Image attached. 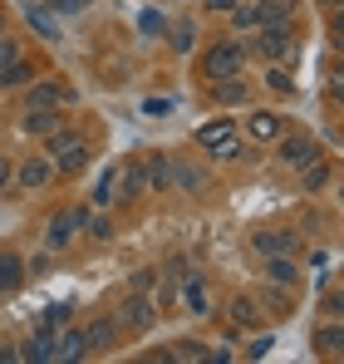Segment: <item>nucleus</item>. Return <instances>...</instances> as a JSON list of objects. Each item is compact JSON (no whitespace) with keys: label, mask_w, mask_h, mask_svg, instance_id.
I'll use <instances>...</instances> for the list:
<instances>
[{"label":"nucleus","mask_w":344,"mask_h":364,"mask_svg":"<svg viewBox=\"0 0 344 364\" xmlns=\"http://www.w3.org/2000/svg\"><path fill=\"white\" fill-rule=\"evenodd\" d=\"M197 143H202V148H207L212 158H246V148H241V138H236L231 119L202 123V128H197Z\"/></svg>","instance_id":"obj_1"},{"label":"nucleus","mask_w":344,"mask_h":364,"mask_svg":"<svg viewBox=\"0 0 344 364\" xmlns=\"http://www.w3.org/2000/svg\"><path fill=\"white\" fill-rule=\"evenodd\" d=\"M50 163H55V173H79V168L89 163V153H84V143H79L74 133L55 128V133H50Z\"/></svg>","instance_id":"obj_2"},{"label":"nucleus","mask_w":344,"mask_h":364,"mask_svg":"<svg viewBox=\"0 0 344 364\" xmlns=\"http://www.w3.org/2000/svg\"><path fill=\"white\" fill-rule=\"evenodd\" d=\"M241 60H246V50L231 45V40H222V45L207 50V74H212V79H231V74H241Z\"/></svg>","instance_id":"obj_3"},{"label":"nucleus","mask_w":344,"mask_h":364,"mask_svg":"<svg viewBox=\"0 0 344 364\" xmlns=\"http://www.w3.org/2000/svg\"><path fill=\"white\" fill-rule=\"evenodd\" d=\"M261 55L271 64H295L300 50H295V30H261Z\"/></svg>","instance_id":"obj_4"},{"label":"nucleus","mask_w":344,"mask_h":364,"mask_svg":"<svg viewBox=\"0 0 344 364\" xmlns=\"http://www.w3.org/2000/svg\"><path fill=\"white\" fill-rule=\"evenodd\" d=\"M256 25L261 30H295V5L290 0H261L256 5Z\"/></svg>","instance_id":"obj_5"},{"label":"nucleus","mask_w":344,"mask_h":364,"mask_svg":"<svg viewBox=\"0 0 344 364\" xmlns=\"http://www.w3.org/2000/svg\"><path fill=\"white\" fill-rule=\"evenodd\" d=\"M50 178H55V163H50V158H25V163L15 168V182H20L25 192H40V187H50Z\"/></svg>","instance_id":"obj_6"},{"label":"nucleus","mask_w":344,"mask_h":364,"mask_svg":"<svg viewBox=\"0 0 344 364\" xmlns=\"http://www.w3.org/2000/svg\"><path fill=\"white\" fill-rule=\"evenodd\" d=\"M153 320H158V310H153V301H148L143 291L123 301V325H128V330H153Z\"/></svg>","instance_id":"obj_7"},{"label":"nucleus","mask_w":344,"mask_h":364,"mask_svg":"<svg viewBox=\"0 0 344 364\" xmlns=\"http://www.w3.org/2000/svg\"><path fill=\"white\" fill-rule=\"evenodd\" d=\"M114 340H118V325L109 320V315H99V320L84 330V350H89V355H104V350H114Z\"/></svg>","instance_id":"obj_8"},{"label":"nucleus","mask_w":344,"mask_h":364,"mask_svg":"<svg viewBox=\"0 0 344 364\" xmlns=\"http://www.w3.org/2000/svg\"><path fill=\"white\" fill-rule=\"evenodd\" d=\"M79 227H84V212H59L55 222H50V237H45V242H50V251H64V246H69V237H74Z\"/></svg>","instance_id":"obj_9"},{"label":"nucleus","mask_w":344,"mask_h":364,"mask_svg":"<svg viewBox=\"0 0 344 364\" xmlns=\"http://www.w3.org/2000/svg\"><path fill=\"white\" fill-rule=\"evenodd\" d=\"M315 158H320V143L315 138H286L281 143V163H290V168H305Z\"/></svg>","instance_id":"obj_10"},{"label":"nucleus","mask_w":344,"mask_h":364,"mask_svg":"<svg viewBox=\"0 0 344 364\" xmlns=\"http://www.w3.org/2000/svg\"><path fill=\"white\" fill-rule=\"evenodd\" d=\"M143 192H148V173H143V163H123V168H118V197L133 202V197H143Z\"/></svg>","instance_id":"obj_11"},{"label":"nucleus","mask_w":344,"mask_h":364,"mask_svg":"<svg viewBox=\"0 0 344 364\" xmlns=\"http://www.w3.org/2000/svg\"><path fill=\"white\" fill-rule=\"evenodd\" d=\"M251 246H256L261 256H295V237H290V232H256Z\"/></svg>","instance_id":"obj_12"},{"label":"nucleus","mask_w":344,"mask_h":364,"mask_svg":"<svg viewBox=\"0 0 344 364\" xmlns=\"http://www.w3.org/2000/svg\"><path fill=\"white\" fill-rule=\"evenodd\" d=\"M84 330H64L59 340H50V360H84Z\"/></svg>","instance_id":"obj_13"},{"label":"nucleus","mask_w":344,"mask_h":364,"mask_svg":"<svg viewBox=\"0 0 344 364\" xmlns=\"http://www.w3.org/2000/svg\"><path fill=\"white\" fill-rule=\"evenodd\" d=\"M69 99H74V94L59 89V84H30V99H25V104H30V109H59V104H69Z\"/></svg>","instance_id":"obj_14"},{"label":"nucleus","mask_w":344,"mask_h":364,"mask_svg":"<svg viewBox=\"0 0 344 364\" xmlns=\"http://www.w3.org/2000/svg\"><path fill=\"white\" fill-rule=\"evenodd\" d=\"M182 305H187L192 315H207V310H212V301H207V281H202V276H187V281H182Z\"/></svg>","instance_id":"obj_15"},{"label":"nucleus","mask_w":344,"mask_h":364,"mask_svg":"<svg viewBox=\"0 0 344 364\" xmlns=\"http://www.w3.org/2000/svg\"><path fill=\"white\" fill-rule=\"evenodd\" d=\"M281 133H286L281 114H251V138H256V143H276Z\"/></svg>","instance_id":"obj_16"},{"label":"nucleus","mask_w":344,"mask_h":364,"mask_svg":"<svg viewBox=\"0 0 344 364\" xmlns=\"http://www.w3.org/2000/svg\"><path fill=\"white\" fill-rule=\"evenodd\" d=\"M143 173H148V187L163 192V187H172V158L168 153H153V158L143 163Z\"/></svg>","instance_id":"obj_17"},{"label":"nucleus","mask_w":344,"mask_h":364,"mask_svg":"<svg viewBox=\"0 0 344 364\" xmlns=\"http://www.w3.org/2000/svg\"><path fill=\"white\" fill-rule=\"evenodd\" d=\"M20 281H25V261H20V256H0V291L15 296Z\"/></svg>","instance_id":"obj_18"},{"label":"nucleus","mask_w":344,"mask_h":364,"mask_svg":"<svg viewBox=\"0 0 344 364\" xmlns=\"http://www.w3.org/2000/svg\"><path fill=\"white\" fill-rule=\"evenodd\" d=\"M246 84H241V74H231V79H217V89H212V99L217 104H246Z\"/></svg>","instance_id":"obj_19"},{"label":"nucleus","mask_w":344,"mask_h":364,"mask_svg":"<svg viewBox=\"0 0 344 364\" xmlns=\"http://www.w3.org/2000/svg\"><path fill=\"white\" fill-rule=\"evenodd\" d=\"M55 128H59L55 109H30V114H25V133H30V138H35V133H40V138H50Z\"/></svg>","instance_id":"obj_20"},{"label":"nucleus","mask_w":344,"mask_h":364,"mask_svg":"<svg viewBox=\"0 0 344 364\" xmlns=\"http://www.w3.org/2000/svg\"><path fill=\"white\" fill-rule=\"evenodd\" d=\"M266 281L295 286V261H290V256H266Z\"/></svg>","instance_id":"obj_21"},{"label":"nucleus","mask_w":344,"mask_h":364,"mask_svg":"<svg viewBox=\"0 0 344 364\" xmlns=\"http://www.w3.org/2000/svg\"><path fill=\"white\" fill-rule=\"evenodd\" d=\"M202 168H187V163H177V158H172V187H177V192H197V187H202Z\"/></svg>","instance_id":"obj_22"},{"label":"nucleus","mask_w":344,"mask_h":364,"mask_svg":"<svg viewBox=\"0 0 344 364\" xmlns=\"http://www.w3.org/2000/svg\"><path fill=\"white\" fill-rule=\"evenodd\" d=\"M118 168H123V163H109V168H104V178H99V187H94V202H99V207H104V202H114V192H118Z\"/></svg>","instance_id":"obj_23"},{"label":"nucleus","mask_w":344,"mask_h":364,"mask_svg":"<svg viewBox=\"0 0 344 364\" xmlns=\"http://www.w3.org/2000/svg\"><path fill=\"white\" fill-rule=\"evenodd\" d=\"M20 360H35V364L50 360V330H40V335H35V340H30V345L20 350Z\"/></svg>","instance_id":"obj_24"},{"label":"nucleus","mask_w":344,"mask_h":364,"mask_svg":"<svg viewBox=\"0 0 344 364\" xmlns=\"http://www.w3.org/2000/svg\"><path fill=\"white\" fill-rule=\"evenodd\" d=\"M315 345H320V355H330V360H335V355H340V350H344V335H340V325H325Z\"/></svg>","instance_id":"obj_25"},{"label":"nucleus","mask_w":344,"mask_h":364,"mask_svg":"<svg viewBox=\"0 0 344 364\" xmlns=\"http://www.w3.org/2000/svg\"><path fill=\"white\" fill-rule=\"evenodd\" d=\"M30 25H35L45 40H59V20L50 15V10H35V5H30Z\"/></svg>","instance_id":"obj_26"},{"label":"nucleus","mask_w":344,"mask_h":364,"mask_svg":"<svg viewBox=\"0 0 344 364\" xmlns=\"http://www.w3.org/2000/svg\"><path fill=\"white\" fill-rule=\"evenodd\" d=\"M330 178H335V168H330L325 158H315V163H305V187H325Z\"/></svg>","instance_id":"obj_27"},{"label":"nucleus","mask_w":344,"mask_h":364,"mask_svg":"<svg viewBox=\"0 0 344 364\" xmlns=\"http://www.w3.org/2000/svg\"><path fill=\"white\" fill-rule=\"evenodd\" d=\"M163 355H168V360H207V350H202L197 340H177L172 350H163Z\"/></svg>","instance_id":"obj_28"},{"label":"nucleus","mask_w":344,"mask_h":364,"mask_svg":"<svg viewBox=\"0 0 344 364\" xmlns=\"http://www.w3.org/2000/svg\"><path fill=\"white\" fill-rule=\"evenodd\" d=\"M231 315H236V325H241V330H246V325H256V320H261V305L251 301V296H241V301H236V310H231Z\"/></svg>","instance_id":"obj_29"},{"label":"nucleus","mask_w":344,"mask_h":364,"mask_svg":"<svg viewBox=\"0 0 344 364\" xmlns=\"http://www.w3.org/2000/svg\"><path fill=\"white\" fill-rule=\"evenodd\" d=\"M163 25H168V20H163V10H143V15H138V30H143L148 40H158V35H163Z\"/></svg>","instance_id":"obj_30"},{"label":"nucleus","mask_w":344,"mask_h":364,"mask_svg":"<svg viewBox=\"0 0 344 364\" xmlns=\"http://www.w3.org/2000/svg\"><path fill=\"white\" fill-rule=\"evenodd\" d=\"M172 45H177V50L187 55V50L197 45V25H172Z\"/></svg>","instance_id":"obj_31"},{"label":"nucleus","mask_w":344,"mask_h":364,"mask_svg":"<svg viewBox=\"0 0 344 364\" xmlns=\"http://www.w3.org/2000/svg\"><path fill=\"white\" fill-rule=\"evenodd\" d=\"M236 15H231V25L236 30H256V5H231Z\"/></svg>","instance_id":"obj_32"},{"label":"nucleus","mask_w":344,"mask_h":364,"mask_svg":"<svg viewBox=\"0 0 344 364\" xmlns=\"http://www.w3.org/2000/svg\"><path fill=\"white\" fill-rule=\"evenodd\" d=\"M172 109H177L172 99H148V104H143V114H148V119H168Z\"/></svg>","instance_id":"obj_33"},{"label":"nucleus","mask_w":344,"mask_h":364,"mask_svg":"<svg viewBox=\"0 0 344 364\" xmlns=\"http://www.w3.org/2000/svg\"><path fill=\"white\" fill-rule=\"evenodd\" d=\"M64 320H69V305H50V310H45V330H59Z\"/></svg>","instance_id":"obj_34"},{"label":"nucleus","mask_w":344,"mask_h":364,"mask_svg":"<svg viewBox=\"0 0 344 364\" xmlns=\"http://www.w3.org/2000/svg\"><path fill=\"white\" fill-rule=\"evenodd\" d=\"M15 60H20V45L15 40H0V69H10Z\"/></svg>","instance_id":"obj_35"},{"label":"nucleus","mask_w":344,"mask_h":364,"mask_svg":"<svg viewBox=\"0 0 344 364\" xmlns=\"http://www.w3.org/2000/svg\"><path fill=\"white\" fill-rule=\"evenodd\" d=\"M271 345H276V340H271V335H256V340H251V350H246V355H251V360H261V355H271Z\"/></svg>","instance_id":"obj_36"},{"label":"nucleus","mask_w":344,"mask_h":364,"mask_svg":"<svg viewBox=\"0 0 344 364\" xmlns=\"http://www.w3.org/2000/svg\"><path fill=\"white\" fill-rule=\"evenodd\" d=\"M89 232H94L99 242H109V237H114V227H109V217H94V222H89Z\"/></svg>","instance_id":"obj_37"},{"label":"nucleus","mask_w":344,"mask_h":364,"mask_svg":"<svg viewBox=\"0 0 344 364\" xmlns=\"http://www.w3.org/2000/svg\"><path fill=\"white\" fill-rule=\"evenodd\" d=\"M168 271H177V261H168ZM158 301H163V305H172V276L163 281V286H158Z\"/></svg>","instance_id":"obj_38"},{"label":"nucleus","mask_w":344,"mask_h":364,"mask_svg":"<svg viewBox=\"0 0 344 364\" xmlns=\"http://www.w3.org/2000/svg\"><path fill=\"white\" fill-rule=\"evenodd\" d=\"M266 305H276V310L286 315V310H290V296H286V291H276V296H266Z\"/></svg>","instance_id":"obj_39"},{"label":"nucleus","mask_w":344,"mask_h":364,"mask_svg":"<svg viewBox=\"0 0 344 364\" xmlns=\"http://www.w3.org/2000/svg\"><path fill=\"white\" fill-rule=\"evenodd\" d=\"M59 10H84V5H89V0H55Z\"/></svg>","instance_id":"obj_40"},{"label":"nucleus","mask_w":344,"mask_h":364,"mask_svg":"<svg viewBox=\"0 0 344 364\" xmlns=\"http://www.w3.org/2000/svg\"><path fill=\"white\" fill-rule=\"evenodd\" d=\"M15 178V168H10V163H5V158H0V187H5V182Z\"/></svg>","instance_id":"obj_41"},{"label":"nucleus","mask_w":344,"mask_h":364,"mask_svg":"<svg viewBox=\"0 0 344 364\" xmlns=\"http://www.w3.org/2000/svg\"><path fill=\"white\" fill-rule=\"evenodd\" d=\"M231 5H236V0H207V10H217V15H222V10H231Z\"/></svg>","instance_id":"obj_42"},{"label":"nucleus","mask_w":344,"mask_h":364,"mask_svg":"<svg viewBox=\"0 0 344 364\" xmlns=\"http://www.w3.org/2000/svg\"><path fill=\"white\" fill-rule=\"evenodd\" d=\"M325 5H340V0H325Z\"/></svg>","instance_id":"obj_43"},{"label":"nucleus","mask_w":344,"mask_h":364,"mask_svg":"<svg viewBox=\"0 0 344 364\" xmlns=\"http://www.w3.org/2000/svg\"><path fill=\"white\" fill-rule=\"evenodd\" d=\"M0 296H5V291H0Z\"/></svg>","instance_id":"obj_44"}]
</instances>
